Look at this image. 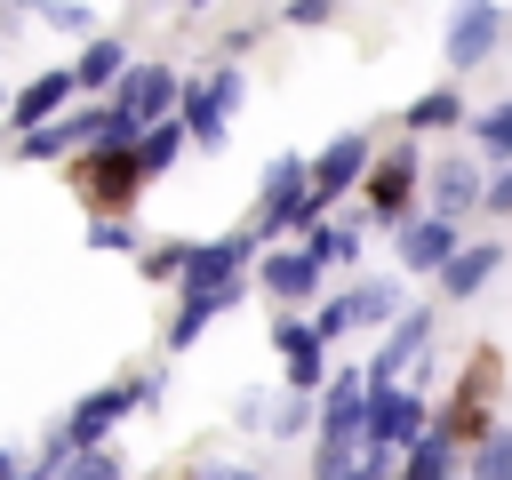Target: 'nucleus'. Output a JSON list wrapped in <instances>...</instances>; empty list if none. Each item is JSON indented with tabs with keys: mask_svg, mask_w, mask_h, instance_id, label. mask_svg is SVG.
I'll list each match as a JSON object with an SVG mask.
<instances>
[{
	"mask_svg": "<svg viewBox=\"0 0 512 480\" xmlns=\"http://www.w3.org/2000/svg\"><path fill=\"white\" fill-rule=\"evenodd\" d=\"M160 392H168V368H136V376H112V384L80 392V400H72V416L32 448V472H72V456H80V448L112 440V424H120V416H136V408H152Z\"/></svg>",
	"mask_w": 512,
	"mask_h": 480,
	"instance_id": "f257e3e1",
	"label": "nucleus"
},
{
	"mask_svg": "<svg viewBox=\"0 0 512 480\" xmlns=\"http://www.w3.org/2000/svg\"><path fill=\"white\" fill-rule=\"evenodd\" d=\"M144 184H152V168H144L136 136H104V144L72 152V192H80L88 216H128Z\"/></svg>",
	"mask_w": 512,
	"mask_h": 480,
	"instance_id": "f03ea898",
	"label": "nucleus"
},
{
	"mask_svg": "<svg viewBox=\"0 0 512 480\" xmlns=\"http://www.w3.org/2000/svg\"><path fill=\"white\" fill-rule=\"evenodd\" d=\"M328 208L312 200V152H272L264 160V192H256V232L264 240H304L312 224H320Z\"/></svg>",
	"mask_w": 512,
	"mask_h": 480,
	"instance_id": "7ed1b4c3",
	"label": "nucleus"
},
{
	"mask_svg": "<svg viewBox=\"0 0 512 480\" xmlns=\"http://www.w3.org/2000/svg\"><path fill=\"white\" fill-rule=\"evenodd\" d=\"M496 392H504V352L496 344H472V360H464V376H456V392L432 408V424L448 432V440H480L488 424H496Z\"/></svg>",
	"mask_w": 512,
	"mask_h": 480,
	"instance_id": "20e7f679",
	"label": "nucleus"
},
{
	"mask_svg": "<svg viewBox=\"0 0 512 480\" xmlns=\"http://www.w3.org/2000/svg\"><path fill=\"white\" fill-rule=\"evenodd\" d=\"M416 192H424V152H416V136L392 144V152H376L368 176H360V208H368V224H400V216H416Z\"/></svg>",
	"mask_w": 512,
	"mask_h": 480,
	"instance_id": "39448f33",
	"label": "nucleus"
},
{
	"mask_svg": "<svg viewBox=\"0 0 512 480\" xmlns=\"http://www.w3.org/2000/svg\"><path fill=\"white\" fill-rule=\"evenodd\" d=\"M432 424V400H424V376H392V384H368V416H360V432H368V448H408L416 432Z\"/></svg>",
	"mask_w": 512,
	"mask_h": 480,
	"instance_id": "423d86ee",
	"label": "nucleus"
},
{
	"mask_svg": "<svg viewBox=\"0 0 512 480\" xmlns=\"http://www.w3.org/2000/svg\"><path fill=\"white\" fill-rule=\"evenodd\" d=\"M272 352H280V384H296V392H320L328 384V336L312 328V312L304 304H280L272 312Z\"/></svg>",
	"mask_w": 512,
	"mask_h": 480,
	"instance_id": "0eeeda50",
	"label": "nucleus"
},
{
	"mask_svg": "<svg viewBox=\"0 0 512 480\" xmlns=\"http://www.w3.org/2000/svg\"><path fill=\"white\" fill-rule=\"evenodd\" d=\"M496 40H504V8L496 0H456L448 8V24H440V56H448V72L464 80L472 64H488L496 56Z\"/></svg>",
	"mask_w": 512,
	"mask_h": 480,
	"instance_id": "6e6552de",
	"label": "nucleus"
},
{
	"mask_svg": "<svg viewBox=\"0 0 512 480\" xmlns=\"http://www.w3.org/2000/svg\"><path fill=\"white\" fill-rule=\"evenodd\" d=\"M112 104H120L136 128H152V120H168V112L184 104V72H176L168 56H144V64H128V72H120Z\"/></svg>",
	"mask_w": 512,
	"mask_h": 480,
	"instance_id": "1a4fd4ad",
	"label": "nucleus"
},
{
	"mask_svg": "<svg viewBox=\"0 0 512 480\" xmlns=\"http://www.w3.org/2000/svg\"><path fill=\"white\" fill-rule=\"evenodd\" d=\"M368 160H376V136H368V128H336V136L312 152V200H320V208H336L344 192H360Z\"/></svg>",
	"mask_w": 512,
	"mask_h": 480,
	"instance_id": "9d476101",
	"label": "nucleus"
},
{
	"mask_svg": "<svg viewBox=\"0 0 512 480\" xmlns=\"http://www.w3.org/2000/svg\"><path fill=\"white\" fill-rule=\"evenodd\" d=\"M320 280H328V264H320L304 240H264V256H256V288H264L272 304H312Z\"/></svg>",
	"mask_w": 512,
	"mask_h": 480,
	"instance_id": "9b49d317",
	"label": "nucleus"
},
{
	"mask_svg": "<svg viewBox=\"0 0 512 480\" xmlns=\"http://www.w3.org/2000/svg\"><path fill=\"white\" fill-rule=\"evenodd\" d=\"M392 248H400V272H416V280H440V264L464 248V232H456V216L424 208V216H400V224H392Z\"/></svg>",
	"mask_w": 512,
	"mask_h": 480,
	"instance_id": "f8f14e48",
	"label": "nucleus"
},
{
	"mask_svg": "<svg viewBox=\"0 0 512 480\" xmlns=\"http://www.w3.org/2000/svg\"><path fill=\"white\" fill-rule=\"evenodd\" d=\"M432 328H440V304H408V312L384 328V344H376V360H368V384L416 376V360L432 352Z\"/></svg>",
	"mask_w": 512,
	"mask_h": 480,
	"instance_id": "ddd939ff",
	"label": "nucleus"
},
{
	"mask_svg": "<svg viewBox=\"0 0 512 480\" xmlns=\"http://www.w3.org/2000/svg\"><path fill=\"white\" fill-rule=\"evenodd\" d=\"M248 288H256V280H248ZM248 288H176L160 344H168V352H192V344H200V336H208V328H216V320H224V312H232Z\"/></svg>",
	"mask_w": 512,
	"mask_h": 480,
	"instance_id": "4468645a",
	"label": "nucleus"
},
{
	"mask_svg": "<svg viewBox=\"0 0 512 480\" xmlns=\"http://www.w3.org/2000/svg\"><path fill=\"white\" fill-rule=\"evenodd\" d=\"M64 104H80V80H72V64H48V72H32V80L8 96V136H16V128H40V120H56Z\"/></svg>",
	"mask_w": 512,
	"mask_h": 480,
	"instance_id": "2eb2a0df",
	"label": "nucleus"
},
{
	"mask_svg": "<svg viewBox=\"0 0 512 480\" xmlns=\"http://www.w3.org/2000/svg\"><path fill=\"white\" fill-rule=\"evenodd\" d=\"M504 256H512L504 240H464V248L440 264V304H472V296L504 272Z\"/></svg>",
	"mask_w": 512,
	"mask_h": 480,
	"instance_id": "dca6fc26",
	"label": "nucleus"
},
{
	"mask_svg": "<svg viewBox=\"0 0 512 480\" xmlns=\"http://www.w3.org/2000/svg\"><path fill=\"white\" fill-rule=\"evenodd\" d=\"M360 416H368V368H360V376H352V368L328 376V384H320V424H312V432H320V440H368Z\"/></svg>",
	"mask_w": 512,
	"mask_h": 480,
	"instance_id": "f3484780",
	"label": "nucleus"
},
{
	"mask_svg": "<svg viewBox=\"0 0 512 480\" xmlns=\"http://www.w3.org/2000/svg\"><path fill=\"white\" fill-rule=\"evenodd\" d=\"M464 120H472V104H464L456 72H448V80H432L424 96H408V104H400V128H408V136H448V128H464Z\"/></svg>",
	"mask_w": 512,
	"mask_h": 480,
	"instance_id": "a211bd4d",
	"label": "nucleus"
},
{
	"mask_svg": "<svg viewBox=\"0 0 512 480\" xmlns=\"http://www.w3.org/2000/svg\"><path fill=\"white\" fill-rule=\"evenodd\" d=\"M128 64H136V56H128V40H120V32H88V40H80V56H72V80H80V96H112Z\"/></svg>",
	"mask_w": 512,
	"mask_h": 480,
	"instance_id": "6ab92c4d",
	"label": "nucleus"
},
{
	"mask_svg": "<svg viewBox=\"0 0 512 480\" xmlns=\"http://www.w3.org/2000/svg\"><path fill=\"white\" fill-rule=\"evenodd\" d=\"M184 128H192V152H224V128H232V104L216 96V80L200 72V80H184Z\"/></svg>",
	"mask_w": 512,
	"mask_h": 480,
	"instance_id": "aec40b11",
	"label": "nucleus"
},
{
	"mask_svg": "<svg viewBox=\"0 0 512 480\" xmlns=\"http://www.w3.org/2000/svg\"><path fill=\"white\" fill-rule=\"evenodd\" d=\"M480 192H488V176H480L472 160H440V168H424V200H432L440 216H456V224L480 208Z\"/></svg>",
	"mask_w": 512,
	"mask_h": 480,
	"instance_id": "412c9836",
	"label": "nucleus"
},
{
	"mask_svg": "<svg viewBox=\"0 0 512 480\" xmlns=\"http://www.w3.org/2000/svg\"><path fill=\"white\" fill-rule=\"evenodd\" d=\"M464 456H472L464 440H448L440 424H424V432L400 448V472H408V480H448V472H464Z\"/></svg>",
	"mask_w": 512,
	"mask_h": 480,
	"instance_id": "4be33fe9",
	"label": "nucleus"
},
{
	"mask_svg": "<svg viewBox=\"0 0 512 480\" xmlns=\"http://www.w3.org/2000/svg\"><path fill=\"white\" fill-rule=\"evenodd\" d=\"M344 296H352V320H360V328H392V320L408 312L400 280H376V272H352V280H344Z\"/></svg>",
	"mask_w": 512,
	"mask_h": 480,
	"instance_id": "5701e85b",
	"label": "nucleus"
},
{
	"mask_svg": "<svg viewBox=\"0 0 512 480\" xmlns=\"http://www.w3.org/2000/svg\"><path fill=\"white\" fill-rule=\"evenodd\" d=\"M360 232H368V208H352L344 224H328V216H320V224L304 232V248H312V256L336 272V264H360Z\"/></svg>",
	"mask_w": 512,
	"mask_h": 480,
	"instance_id": "b1692460",
	"label": "nucleus"
},
{
	"mask_svg": "<svg viewBox=\"0 0 512 480\" xmlns=\"http://www.w3.org/2000/svg\"><path fill=\"white\" fill-rule=\"evenodd\" d=\"M136 152H144V168H152V176H168V168L192 152V128H184V112H168V120L136 128Z\"/></svg>",
	"mask_w": 512,
	"mask_h": 480,
	"instance_id": "393cba45",
	"label": "nucleus"
},
{
	"mask_svg": "<svg viewBox=\"0 0 512 480\" xmlns=\"http://www.w3.org/2000/svg\"><path fill=\"white\" fill-rule=\"evenodd\" d=\"M32 24H48V32H72V40H88L96 32V8L88 0H16Z\"/></svg>",
	"mask_w": 512,
	"mask_h": 480,
	"instance_id": "a878e982",
	"label": "nucleus"
},
{
	"mask_svg": "<svg viewBox=\"0 0 512 480\" xmlns=\"http://www.w3.org/2000/svg\"><path fill=\"white\" fill-rule=\"evenodd\" d=\"M184 264H192V240H144V248H136V272H144L152 288H176Z\"/></svg>",
	"mask_w": 512,
	"mask_h": 480,
	"instance_id": "bb28decb",
	"label": "nucleus"
},
{
	"mask_svg": "<svg viewBox=\"0 0 512 480\" xmlns=\"http://www.w3.org/2000/svg\"><path fill=\"white\" fill-rule=\"evenodd\" d=\"M464 136L480 144V160H512V96H504V104H488V112H472V120H464Z\"/></svg>",
	"mask_w": 512,
	"mask_h": 480,
	"instance_id": "cd10ccee",
	"label": "nucleus"
},
{
	"mask_svg": "<svg viewBox=\"0 0 512 480\" xmlns=\"http://www.w3.org/2000/svg\"><path fill=\"white\" fill-rule=\"evenodd\" d=\"M464 472H480V480H512V424H488V432L472 440Z\"/></svg>",
	"mask_w": 512,
	"mask_h": 480,
	"instance_id": "c85d7f7f",
	"label": "nucleus"
},
{
	"mask_svg": "<svg viewBox=\"0 0 512 480\" xmlns=\"http://www.w3.org/2000/svg\"><path fill=\"white\" fill-rule=\"evenodd\" d=\"M312 424H320V392H296L288 384V400L272 408V440H304Z\"/></svg>",
	"mask_w": 512,
	"mask_h": 480,
	"instance_id": "c756f323",
	"label": "nucleus"
},
{
	"mask_svg": "<svg viewBox=\"0 0 512 480\" xmlns=\"http://www.w3.org/2000/svg\"><path fill=\"white\" fill-rule=\"evenodd\" d=\"M88 248H96V256H136L144 232H136L128 216H88Z\"/></svg>",
	"mask_w": 512,
	"mask_h": 480,
	"instance_id": "7c9ffc66",
	"label": "nucleus"
},
{
	"mask_svg": "<svg viewBox=\"0 0 512 480\" xmlns=\"http://www.w3.org/2000/svg\"><path fill=\"white\" fill-rule=\"evenodd\" d=\"M312 328H320L328 344H344V336L360 328V320H352V296H344V288H336V296H312Z\"/></svg>",
	"mask_w": 512,
	"mask_h": 480,
	"instance_id": "2f4dec72",
	"label": "nucleus"
},
{
	"mask_svg": "<svg viewBox=\"0 0 512 480\" xmlns=\"http://www.w3.org/2000/svg\"><path fill=\"white\" fill-rule=\"evenodd\" d=\"M72 472H80V480H112V472H120V448H104V440H96V448H80V456H72Z\"/></svg>",
	"mask_w": 512,
	"mask_h": 480,
	"instance_id": "473e14b6",
	"label": "nucleus"
},
{
	"mask_svg": "<svg viewBox=\"0 0 512 480\" xmlns=\"http://www.w3.org/2000/svg\"><path fill=\"white\" fill-rule=\"evenodd\" d=\"M336 8H344V0H288V32H320Z\"/></svg>",
	"mask_w": 512,
	"mask_h": 480,
	"instance_id": "72a5a7b5",
	"label": "nucleus"
},
{
	"mask_svg": "<svg viewBox=\"0 0 512 480\" xmlns=\"http://www.w3.org/2000/svg\"><path fill=\"white\" fill-rule=\"evenodd\" d=\"M480 216H512V160H496V176L480 192Z\"/></svg>",
	"mask_w": 512,
	"mask_h": 480,
	"instance_id": "f704fd0d",
	"label": "nucleus"
},
{
	"mask_svg": "<svg viewBox=\"0 0 512 480\" xmlns=\"http://www.w3.org/2000/svg\"><path fill=\"white\" fill-rule=\"evenodd\" d=\"M24 464H32V456H16V448H0V480H8V472H24Z\"/></svg>",
	"mask_w": 512,
	"mask_h": 480,
	"instance_id": "c9c22d12",
	"label": "nucleus"
},
{
	"mask_svg": "<svg viewBox=\"0 0 512 480\" xmlns=\"http://www.w3.org/2000/svg\"><path fill=\"white\" fill-rule=\"evenodd\" d=\"M176 8H192V16H200V8H216V0H176Z\"/></svg>",
	"mask_w": 512,
	"mask_h": 480,
	"instance_id": "e433bc0d",
	"label": "nucleus"
}]
</instances>
